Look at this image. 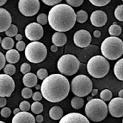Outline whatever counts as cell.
<instances>
[{"instance_id":"9","label":"cell","mask_w":123,"mask_h":123,"mask_svg":"<svg viewBox=\"0 0 123 123\" xmlns=\"http://www.w3.org/2000/svg\"><path fill=\"white\" fill-rule=\"evenodd\" d=\"M18 10L25 16H33L40 10L39 0H19Z\"/></svg>"},{"instance_id":"13","label":"cell","mask_w":123,"mask_h":123,"mask_svg":"<svg viewBox=\"0 0 123 123\" xmlns=\"http://www.w3.org/2000/svg\"><path fill=\"white\" fill-rule=\"evenodd\" d=\"M110 101V100H109ZM108 111L110 114L117 118L123 116V99L122 97H115L110 101L108 105Z\"/></svg>"},{"instance_id":"45","label":"cell","mask_w":123,"mask_h":123,"mask_svg":"<svg viewBox=\"0 0 123 123\" xmlns=\"http://www.w3.org/2000/svg\"><path fill=\"white\" fill-rule=\"evenodd\" d=\"M35 119H36V122H42L43 121V117L42 115L38 114V116H36Z\"/></svg>"},{"instance_id":"20","label":"cell","mask_w":123,"mask_h":123,"mask_svg":"<svg viewBox=\"0 0 123 123\" xmlns=\"http://www.w3.org/2000/svg\"><path fill=\"white\" fill-rule=\"evenodd\" d=\"M5 59L9 63L15 64L18 63L20 59V54L18 50L10 49L6 52Z\"/></svg>"},{"instance_id":"26","label":"cell","mask_w":123,"mask_h":123,"mask_svg":"<svg viewBox=\"0 0 123 123\" xmlns=\"http://www.w3.org/2000/svg\"><path fill=\"white\" fill-rule=\"evenodd\" d=\"M88 19V13L85 10H80L77 11L76 13V21L79 22V23H84Z\"/></svg>"},{"instance_id":"8","label":"cell","mask_w":123,"mask_h":123,"mask_svg":"<svg viewBox=\"0 0 123 123\" xmlns=\"http://www.w3.org/2000/svg\"><path fill=\"white\" fill-rule=\"evenodd\" d=\"M58 69L64 75L72 76L76 74L80 68V61L74 55L66 54L61 56L58 61Z\"/></svg>"},{"instance_id":"37","label":"cell","mask_w":123,"mask_h":123,"mask_svg":"<svg viewBox=\"0 0 123 123\" xmlns=\"http://www.w3.org/2000/svg\"><path fill=\"white\" fill-rule=\"evenodd\" d=\"M31 70V66L29 63H22L21 67H20V72L22 73V74H26L27 72H30Z\"/></svg>"},{"instance_id":"21","label":"cell","mask_w":123,"mask_h":123,"mask_svg":"<svg viewBox=\"0 0 123 123\" xmlns=\"http://www.w3.org/2000/svg\"><path fill=\"white\" fill-rule=\"evenodd\" d=\"M49 115L53 120H60L63 116V109L59 106H53L49 111Z\"/></svg>"},{"instance_id":"35","label":"cell","mask_w":123,"mask_h":123,"mask_svg":"<svg viewBox=\"0 0 123 123\" xmlns=\"http://www.w3.org/2000/svg\"><path fill=\"white\" fill-rule=\"evenodd\" d=\"M36 76L39 80H43L48 76V72L46 69H41L37 71Z\"/></svg>"},{"instance_id":"3","label":"cell","mask_w":123,"mask_h":123,"mask_svg":"<svg viewBox=\"0 0 123 123\" xmlns=\"http://www.w3.org/2000/svg\"><path fill=\"white\" fill-rule=\"evenodd\" d=\"M101 52L106 59H119L123 54V42L117 36H110L104 39L101 44Z\"/></svg>"},{"instance_id":"31","label":"cell","mask_w":123,"mask_h":123,"mask_svg":"<svg viewBox=\"0 0 123 123\" xmlns=\"http://www.w3.org/2000/svg\"><path fill=\"white\" fill-rule=\"evenodd\" d=\"M16 66L12 64V63H8L7 65L5 66L4 67V72L5 74H9V75H13L16 73Z\"/></svg>"},{"instance_id":"55","label":"cell","mask_w":123,"mask_h":123,"mask_svg":"<svg viewBox=\"0 0 123 123\" xmlns=\"http://www.w3.org/2000/svg\"><path fill=\"white\" fill-rule=\"evenodd\" d=\"M1 42H2V38H1V36H0V43H1Z\"/></svg>"},{"instance_id":"19","label":"cell","mask_w":123,"mask_h":123,"mask_svg":"<svg viewBox=\"0 0 123 123\" xmlns=\"http://www.w3.org/2000/svg\"><path fill=\"white\" fill-rule=\"evenodd\" d=\"M22 82H23L24 85L26 87L28 88H32L34 87L37 83H38V77L36 74L34 73H31V72H27L25 74L23 79H22Z\"/></svg>"},{"instance_id":"5","label":"cell","mask_w":123,"mask_h":123,"mask_svg":"<svg viewBox=\"0 0 123 123\" xmlns=\"http://www.w3.org/2000/svg\"><path fill=\"white\" fill-rule=\"evenodd\" d=\"M110 69L108 60L101 55H95L90 58L87 63L88 74L94 78H103L106 76Z\"/></svg>"},{"instance_id":"48","label":"cell","mask_w":123,"mask_h":123,"mask_svg":"<svg viewBox=\"0 0 123 123\" xmlns=\"http://www.w3.org/2000/svg\"><path fill=\"white\" fill-rule=\"evenodd\" d=\"M50 49L52 52H55L58 51V47L55 46V45H52V46H51Z\"/></svg>"},{"instance_id":"50","label":"cell","mask_w":123,"mask_h":123,"mask_svg":"<svg viewBox=\"0 0 123 123\" xmlns=\"http://www.w3.org/2000/svg\"><path fill=\"white\" fill-rule=\"evenodd\" d=\"M7 0H0V7H2V5H4L6 2H7Z\"/></svg>"},{"instance_id":"42","label":"cell","mask_w":123,"mask_h":123,"mask_svg":"<svg viewBox=\"0 0 123 123\" xmlns=\"http://www.w3.org/2000/svg\"><path fill=\"white\" fill-rule=\"evenodd\" d=\"M5 63H6L5 56L2 52H0V71L2 69H4V67L5 66Z\"/></svg>"},{"instance_id":"33","label":"cell","mask_w":123,"mask_h":123,"mask_svg":"<svg viewBox=\"0 0 123 123\" xmlns=\"http://www.w3.org/2000/svg\"><path fill=\"white\" fill-rule=\"evenodd\" d=\"M32 90L30 88H28V87H25L22 89L21 91V96L24 99H30L32 97Z\"/></svg>"},{"instance_id":"15","label":"cell","mask_w":123,"mask_h":123,"mask_svg":"<svg viewBox=\"0 0 123 123\" xmlns=\"http://www.w3.org/2000/svg\"><path fill=\"white\" fill-rule=\"evenodd\" d=\"M60 123H89L88 119L79 113H70L63 116L59 120Z\"/></svg>"},{"instance_id":"41","label":"cell","mask_w":123,"mask_h":123,"mask_svg":"<svg viewBox=\"0 0 123 123\" xmlns=\"http://www.w3.org/2000/svg\"><path fill=\"white\" fill-rule=\"evenodd\" d=\"M16 49L19 52H22L24 51L25 47H26V44L24 41H18V43L16 44Z\"/></svg>"},{"instance_id":"44","label":"cell","mask_w":123,"mask_h":123,"mask_svg":"<svg viewBox=\"0 0 123 123\" xmlns=\"http://www.w3.org/2000/svg\"><path fill=\"white\" fill-rule=\"evenodd\" d=\"M7 105V99L3 97H0V108H3Z\"/></svg>"},{"instance_id":"54","label":"cell","mask_w":123,"mask_h":123,"mask_svg":"<svg viewBox=\"0 0 123 123\" xmlns=\"http://www.w3.org/2000/svg\"><path fill=\"white\" fill-rule=\"evenodd\" d=\"M92 99V97H87L88 101H89V100H91Z\"/></svg>"},{"instance_id":"46","label":"cell","mask_w":123,"mask_h":123,"mask_svg":"<svg viewBox=\"0 0 123 123\" xmlns=\"http://www.w3.org/2000/svg\"><path fill=\"white\" fill-rule=\"evenodd\" d=\"M100 36H101V32H100V31L99 30H95L94 32V36L95 38H99L100 37Z\"/></svg>"},{"instance_id":"24","label":"cell","mask_w":123,"mask_h":123,"mask_svg":"<svg viewBox=\"0 0 123 123\" xmlns=\"http://www.w3.org/2000/svg\"><path fill=\"white\" fill-rule=\"evenodd\" d=\"M71 105L74 109H80L84 105V100L80 97H74L71 100Z\"/></svg>"},{"instance_id":"1","label":"cell","mask_w":123,"mask_h":123,"mask_svg":"<svg viewBox=\"0 0 123 123\" xmlns=\"http://www.w3.org/2000/svg\"><path fill=\"white\" fill-rule=\"evenodd\" d=\"M40 88L46 100L50 103H59L69 95L70 83L63 74H52L44 78Z\"/></svg>"},{"instance_id":"34","label":"cell","mask_w":123,"mask_h":123,"mask_svg":"<svg viewBox=\"0 0 123 123\" xmlns=\"http://www.w3.org/2000/svg\"><path fill=\"white\" fill-rule=\"evenodd\" d=\"M36 20L38 21V23H39L41 25H45L48 22L47 15H46L45 13H41L37 16Z\"/></svg>"},{"instance_id":"11","label":"cell","mask_w":123,"mask_h":123,"mask_svg":"<svg viewBox=\"0 0 123 123\" xmlns=\"http://www.w3.org/2000/svg\"><path fill=\"white\" fill-rule=\"evenodd\" d=\"M25 33L28 40L32 41H38L43 36V29L39 23L32 22L26 27Z\"/></svg>"},{"instance_id":"53","label":"cell","mask_w":123,"mask_h":123,"mask_svg":"<svg viewBox=\"0 0 123 123\" xmlns=\"http://www.w3.org/2000/svg\"><path fill=\"white\" fill-rule=\"evenodd\" d=\"M34 87L36 88V89H37V90H38V89H39V88H41V86H40L39 84H36V86H35Z\"/></svg>"},{"instance_id":"39","label":"cell","mask_w":123,"mask_h":123,"mask_svg":"<svg viewBox=\"0 0 123 123\" xmlns=\"http://www.w3.org/2000/svg\"><path fill=\"white\" fill-rule=\"evenodd\" d=\"M11 114V111L10 108L7 107H3L2 109L1 110V115L4 118H8Z\"/></svg>"},{"instance_id":"49","label":"cell","mask_w":123,"mask_h":123,"mask_svg":"<svg viewBox=\"0 0 123 123\" xmlns=\"http://www.w3.org/2000/svg\"><path fill=\"white\" fill-rule=\"evenodd\" d=\"M15 37H16V41H21V39H22V36L21 35V34H18V33H17V34L15 36Z\"/></svg>"},{"instance_id":"12","label":"cell","mask_w":123,"mask_h":123,"mask_svg":"<svg viewBox=\"0 0 123 123\" xmlns=\"http://www.w3.org/2000/svg\"><path fill=\"white\" fill-rule=\"evenodd\" d=\"M73 41L77 47L85 48L90 44L92 41V36L88 31L86 30H80L74 33Z\"/></svg>"},{"instance_id":"30","label":"cell","mask_w":123,"mask_h":123,"mask_svg":"<svg viewBox=\"0 0 123 123\" xmlns=\"http://www.w3.org/2000/svg\"><path fill=\"white\" fill-rule=\"evenodd\" d=\"M18 33V27L15 25L11 24L7 30H5V34L8 37H14Z\"/></svg>"},{"instance_id":"29","label":"cell","mask_w":123,"mask_h":123,"mask_svg":"<svg viewBox=\"0 0 123 123\" xmlns=\"http://www.w3.org/2000/svg\"><path fill=\"white\" fill-rule=\"evenodd\" d=\"M114 16L118 21H123V5H119L116 7L114 10Z\"/></svg>"},{"instance_id":"16","label":"cell","mask_w":123,"mask_h":123,"mask_svg":"<svg viewBox=\"0 0 123 123\" xmlns=\"http://www.w3.org/2000/svg\"><path fill=\"white\" fill-rule=\"evenodd\" d=\"M12 17L8 11L2 7H0V32H5L10 26Z\"/></svg>"},{"instance_id":"51","label":"cell","mask_w":123,"mask_h":123,"mask_svg":"<svg viewBox=\"0 0 123 123\" xmlns=\"http://www.w3.org/2000/svg\"><path fill=\"white\" fill-rule=\"evenodd\" d=\"M20 111H21L20 108H15L14 111H13V114H14V115L16 114H18V112H20Z\"/></svg>"},{"instance_id":"56","label":"cell","mask_w":123,"mask_h":123,"mask_svg":"<svg viewBox=\"0 0 123 123\" xmlns=\"http://www.w3.org/2000/svg\"><path fill=\"white\" fill-rule=\"evenodd\" d=\"M0 123H4V122H2V121L0 120Z\"/></svg>"},{"instance_id":"2","label":"cell","mask_w":123,"mask_h":123,"mask_svg":"<svg viewBox=\"0 0 123 123\" xmlns=\"http://www.w3.org/2000/svg\"><path fill=\"white\" fill-rule=\"evenodd\" d=\"M49 26L57 32H67L76 23L74 9L66 4H57L52 7L47 16Z\"/></svg>"},{"instance_id":"38","label":"cell","mask_w":123,"mask_h":123,"mask_svg":"<svg viewBox=\"0 0 123 123\" xmlns=\"http://www.w3.org/2000/svg\"><path fill=\"white\" fill-rule=\"evenodd\" d=\"M19 108L21 111H28L30 109V103L27 101H22L19 105Z\"/></svg>"},{"instance_id":"17","label":"cell","mask_w":123,"mask_h":123,"mask_svg":"<svg viewBox=\"0 0 123 123\" xmlns=\"http://www.w3.org/2000/svg\"><path fill=\"white\" fill-rule=\"evenodd\" d=\"M13 123H35L36 119L32 114L28 111H21L18 114H15L12 119Z\"/></svg>"},{"instance_id":"27","label":"cell","mask_w":123,"mask_h":123,"mask_svg":"<svg viewBox=\"0 0 123 123\" xmlns=\"http://www.w3.org/2000/svg\"><path fill=\"white\" fill-rule=\"evenodd\" d=\"M30 108H31V111L33 112V114H39L43 111V106L41 103H39V101H35L30 105Z\"/></svg>"},{"instance_id":"6","label":"cell","mask_w":123,"mask_h":123,"mask_svg":"<svg viewBox=\"0 0 123 123\" xmlns=\"http://www.w3.org/2000/svg\"><path fill=\"white\" fill-rule=\"evenodd\" d=\"M25 58L32 63H39L45 60L47 55L46 46L38 41L30 43L25 49Z\"/></svg>"},{"instance_id":"28","label":"cell","mask_w":123,"mask_h":123,"mask_svg":"<svg viewBox=\"0 0 123 123\" xmlns=\"http://www.w3.org/2000/svg\"><path fill=\"white\" fill-rule=\"evenodd\" d=\"M100 98L101 99H103V101H109V100L111 99L113 97V94H112V92H111L109 89H104L100 93Z\"/></svg>"},{"instance_id":"14","label":"cell","mask_w":123,"mask_h":123,"mask_svg":"<svg viewBox=\"0 0 123 123\" xmlns=\"http://www.w3.org/2000/svg\"><path fill=\"white\" fill-rule=\"evenodd\" d=\"M90 21L92 25L94 27H101L107 23L108 16L104 11L97 10L92 13L90 16Z\"/></svg>"},{"instance_id":"47","label":"cell","mask_w":123,"mask_h":123,"mask_svg":"<svg viewBox=\"0 0 123 123\" xmlns=\"http://www.w3.org/2000/svg\"><path fill=\"white\" fill-rule=\"evenodd\" d=\"M91 94H92V97H94V96H96L97 94V93H98V90L97 88H92V90L91 91V92H90Z\"/></svg>"},{"instance_id":"25","label":"cell","mask_w":123,"mask_h":123,"mask_svg":"<svg viewBox=\"0 0 123 123\" xmlns=\"http://www.w3.org/2000/svg\"><path fill=\"white\" fill-rule=\"evenodd\" d=\"M108 33L111 36H119L122 33V27L116 23L113 24L108 28Z\"/></svg>"},{"instance_id":"40","label":"cell","mask_w":123,"mask_h":123,"mask_svg":"<svg viewBox=\"0 0 123 123\" xmlns=\"http://www.w3.org/2000/svg\"><path fill=\"white\" fill-rule=\"evenodd\" d=\"M41 1L48 6H54L61 2L63 0H41Z\"/></svg>"},{"instance_id":"52","label":"cell","mask_w":123,"mask_h":123,"mask_svg":"<svg viewBox=\"0 0 123 123\" xmlns=\"http://www.w3.org/2000/svg\"><path fill=\"white\" fill-rule=\"evenodd\" d=\"M122 96H123V90H122V89H121V90L119 92V97H122Z\"/></svg>"},{"instance_id":"23","label":"cell","mask_w":123,"mask_h":123,"mask_svg":"<svg viewBox=\"0 0 123 123\" xmlns=\"http://www.w3.org/2000/svg\"><path fill=\"white\" fill-rule=\"evenodd\" d=\"M1 45L2 47L5 50L13 49V47H14V40L11 37H5L3 39H2Z\"/></svg>"},{"instance_id":"36","label":"cell","mask_w":123,"mask_h":123,"mask_svg":"<svg viewBox=\"0 0 123 123\" xmlns=\"http://www.w3.org/2000/svg\"><path fill=\"white\" fill-rule=\"evenodd\" d=\"M66 3L69 5H70L71 7H77L83 3L84 0H66Z\"/></svg>"},{"instance_id":"57","label":"cell","mask_w":123,"mask_h":123,"mask_svg":"<svg viewBox=\"0 0 123 123\" xmlns=\"http://www.w3.org/2000/svg\"><path fill=\"white\" fill-rule=\"evenodd\" d=\"M122 1H123V0H122Z\"/></svg>"},{"instance_id":"43","label":"cell","mask_w":123,"mask_h":123,"mask_svg":"<svg viewBox=\"0 0 123 123\" xmlns=\"http://www.w3.org/2000/svg\"><path fill=\"white\" fill-rule=\"evenodd\" d=\"M32 97L34 101H41V100L43 99V96H42L41 93L39 92H36L33 93Z\"/></svg>"},{"instance_id":"32","label":"cell","mask_w":123,"mask_h":123,"mask_svg":"<svg viewBox=\"0 0 123 123\" xmlns=\"http://www.w3.org/2000/svg\"><path fill=\"white\" fill-rule=\"evenodd\" d=\"M93 5L97 7H103L110 3L111 0H88Z\"/></svg>"},{"instance_id":"7","label":"cell","mask_w":123,"mask_h":123,"mask_svg":"<svg viewBox=\"0 0 123 123\" xmlns=\"http://www.w3.org/2000/svg\"><path fill=\"white\" fill-rule=\"evenodd\" d=\"M70 88L74 95L83 97L90 94L93 88V83L88 76L80 74L72 79Z\"/></svg>"},{"instance_id":"22","label":"cell","mask_w":123,"mask_h":123,"mask_svg":"<svg viewBox=\"0 0 123 123\" xmlns=\"http://www.w3.org/2000/svg\"><path fill=\"white\" fill-rule=\"evenodd\" d=\"M114 72L118 80L123 81V59H119L114 67Z\"/></svg>"},{"instance_id":"10","label":"cell","mask_w":123,"mask_h":123,"mask_svg":"<svg viewBox=\"0 0 123 123\" xmlns=\"http://www.w3.org/2000/svg\"><path fill=\"white\" fill-rule=\"evenodd\" d=\"M15 87V81L10 75L0 74V97H10L14 92Z\"/></svg>"},{"instance_id":"18","label":"cell","mask_w":123,"mask_h":123,"mask_svg":"<svg viewBox=\"0 0 123 123\" xmlns=\"http://www.w3.org/2000/svg\"><path fill=\"white\" fill-rule=\"evenodd\" d=\"M52 41L55 46L63 47L65 45L67 41V37L65 33H63V32H56L52 35Z\"/></svg>"},{"instance_id":"4","label":"cell","mask_w":123,"mask_h":123,"mask_svg":"<svg viewBox=\"0 0 123 123\" xmlns=\"http://www.w3.org/2000/svg\"><path fill=\"white\" fill-rule=\"evenodd\" d=\"M108 105L101 99H92L85 107L86 117L92 122H101L108 115Z\"/></svg>"}]
</instances>
